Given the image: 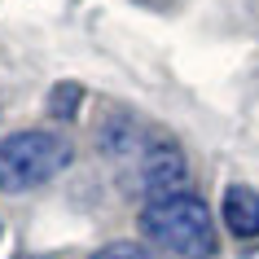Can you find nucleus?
I'll list each match as a JSON object with an SVG mask.
<instances>
[{"label": "nucleus", "instance_id": "obj_1", "mask_svg": "<svg viewBox=\"0 0 259 259\" xmlns=\"http://www.w3.org/2000/svg\"><path fill=\"white\" fill-rule=\"evenodd\" d=\"M141 233L154 246L171 250L176 259H215V220L206 211L202 198L193 193H171V198H154L141 211Z\"/></svg>", "mask_w": 259, "mask_h": 259}, {"label": "nucleus", "instance_id": "obj_2", "mask_svg": "<svg viewBox=\"0 0 259 259\" xmlns=\"http://www.w3.org/2000/svg\"><path fill=\"white\" fill-rule=\"evenodd\" d=\"M75 158L66 137L44 132V127H22L0 141V193H27L62 176Z\"/></svg>", "mask_w": 259, "mask_h": 259}, {"label": "nucleus", "instance_id": "obj_3", "mask_svg": "<svg viewBox=\"0 0 259 259\" xmlns=\"http://www.w3.org/2000/svg\"><path fill=\"white\" fill-rule=\"evenodd\" d=\"M185 154L171 145V141H150L137 158V185L145 193V202L154 198H171V193H185Z\"/></svg>", "mask_w": 259, "mask_h": 259}, {"label": "nucleus", "instance_id": "obj_4", "mask_svg": "<svg viewBox=\"0 0 259 259\" xmlns=\"http://www.w3.org/2000/svg\"><path fill=\"white\" fill-rule=\"evenodd\" d=\"M220 215H224L233 237L255 242L259 237V189H250V185H229L224 189V202H220Z\"/></svg>", "mask_w": 259, "mask_h": 259}, {"label": "nucleus", "instance_id": "obj_5", "mask_svg": "<svg viewBox=\"0 0 259 259\" xmlns=\"http://www.w3.org/2000/svg\"><path fill=\"white\" fill-rule=\"evenodd\" d=\"M88 259H163V255L150 250V246H141V242H110L101 250H93Z\"/></svg>", "mask_w": 259, "mask_h": 259}, {"label": "nucleus", "instance_id": "obj_6", "mask_svg": "<svg viewBox=\"0 0 259 259\" xmlns=\"http://www.w3.org/2000/svg\"><path fill=\"white\" fill-rule=\"evenodd\" d=\"M75 106H79V88H75V83H62V88L53 93V114L57 119H70Z\"/></svg>", "mask_w": 259, "mask_h": 259}]
</instances>
